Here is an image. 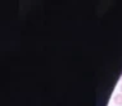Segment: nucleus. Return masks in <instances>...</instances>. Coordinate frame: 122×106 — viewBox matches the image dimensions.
<instances>
[{
	"label": "nucleus",
	"mask_w": 122,
	"mask_h": 106,
	"mask_svg": "<svg viewBox=\"0 0 122 106\" xmlns=\"http://www.w3.org/2000/svg\"><path fill=\"white\" fill-rule=\"evenodd\" d=\"M113 101H114V104H116V105H122V93L114 95Z\"/></svg>",
	"instance_id": "1"
},
{
	"label": "nucleus",
	"mask_w": 122,
	"mask_h": 106,
	"mask_svg": "<svg viewBox=\"0 0 122 106\" xmlns=\"http://www.w3.org/2000/svg\"><path fill=\"white\" fill-rule=\"evenodd\" d=\"M121 93H122V84H121Z\"/></svg>",
	"instance_id": "2"
}]
</instances>
